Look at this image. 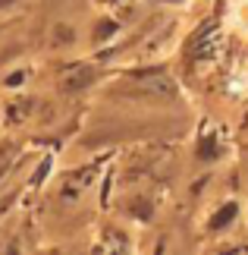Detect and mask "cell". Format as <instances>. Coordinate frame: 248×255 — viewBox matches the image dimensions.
Returning <instances> with one entry per match:
<instances>
[{"label": "cell", "mask_w": 248, "mask_h": 255, "mask_svg": "<svg viewBox=\"0 0 248 255\" xmlns=\"http://www.w3.org/2000/svg\"><path fill=\"white\" fill-rule=\"evenodd\" d=\"M91 79H94V76H91V70H85V66H82V70H73L66 76V82H63V92H79V88H85Z\"/></svg>", "instance_id": "obj_1"}, {"label": "cell", "mask_w": 248, "mask_h": 255, "mask_svg": "<svg viewBox=\"0 0 248 255\" xmlns=\"http://www.w3.org/2000/svg\"><path fill=\"white\" fill-rule=\"evenodd\" d=\"M236 218V205H226V208H220L214 214V221H211V230H220V227H226V224H230Z\"/></svg>", "instance_id": "obj_2"}, {"label": "cell", "mask_w": 248, "mask_h": 255, "mask_svg": "<svg viewBox=\"0 0 248 255\" xmlns=\"http://www.w3.org/2000/svg\"><path fill=\"white\" fill-rule=\"evenodd\" d=\"M214 145H217V139H214V135H207V139H201V148H198V154H201V158H207V161H211V158H217V148H214Z\"/></svg>", "instance_id": "obj_3"}, {"label": "cell", "mask_w": 248, "mask_h": 255, "mask_svg": "<svg viewBox=\"0 0 248 255\" xmlns=\"http://www.w3.org/2000/svg\"><path fill=\"white\" fill-rule=\"evenodd\" d=\"M9 161H13V145H0V176H3V170L9 167Z\"/></svg>", "instance_id": "obj_4"}, {"label": "cell", "mask_w": 248, "mask_h": 255, "mask_svg": "<svg viewBox=\"0 0 248 255\" xmlns=\"http://www.w3.org/2000/svg\"><path fill=\"white\" fill-rule=\"evenodd\" d=\"M107 35H113V22H101V25H97V32H94V41H101V38H107Z\"/></svg>", "instance_id": "obj_5"}, {"label": "cell", "mask_w": 248, "mask_h": 255, "mask_svg": "<svg viewBox=\"0 0 248 255\" xmlns=\"http://www.w3.org/2000/svg\"><path fill=\"white\" fill-rule=\"evenodd\" d=\"M3 3H13V0H0V6H3Z\"/></svg>", "instance_id": "obj_6"}]
</instances>
